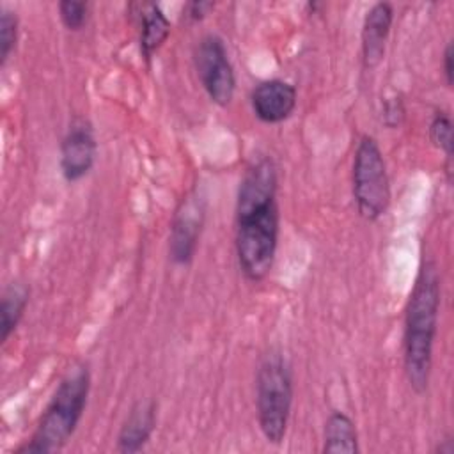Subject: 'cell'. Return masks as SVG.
<instances>
[{
    "label": "cell",
    "instance_id": "16",
    "mask_svg": "<svg viewBox=\"0 0 454 454\" xmlns=\"http://www.w3.org/2000/svg\"><path fill=\"white\" fill-rule=\"evenodd\" d=\"M18 41V18L14 12L4 9L0 16V66H5Z\"/></svg>",
    "mask_w": 454,
    "mask_h": 454
},
{
    "label": "cell",
    "instance_id": "15",
    "mask_svg": "<svg viewBox=\"0 0 454 454\" xmlns=\"http://www.w3.org/2000/svg\"><path fill=\"white\" fill-rule=\"evenodd\" d=\"M429 138L440 151L445 153L447 160L452 158V122L443 112H436L429 124Z\"/></svg>",
    "mask_w": 454,
    "mask_h": 454
},
{
    "label": "cell",
    "instance_id": "13",
    "mask_svg": "<svg viewBox=\"0 0 454 454\" xmlns=\"http://www.w3.org/2000/svg\"><path fill=\"white\" fill-rule=\"evenodd\" d=\"M323 452H358V434L355 422L342 411H332L325 424Z\"/></svg>",
    "mask_w": 454,
    "mask_h": 454
},
{
    "label": "cell",
    "instance_id": "14",
    "mask_svg": "<svg viewBox=\"0 0 454 454\" xmlns=\"http://www.w3.org/2000/svg\"><path fill=\"white\" fill-rule=\"evenodd\" d=\"M30 291L25 284L14 282L5 287L0 303V330H2V342L9 339V335L16 330L18 323L23 317V312L28 303Z\"/></svg>",
    "mask_w": 454,
    "mask_h": 454
},
{
    "label": "cell",
    "instance_id": "19",
    "mask_svg": "<svg viewBox=\"0 0 454 454\" xmlns=\"http://www.w3.org/2000/svg\"><path fill=\"white\" fill-rule=\"evenodd\" d=\"M215 7L213 2H190L186 7H184V12L186 16L192 20V21H199L202 20L206 14H209V11Z\"/></svg>",
    "mask_w": 454,
    "mask_h": 454
},
{
    "label": "cell",
    "instance_id": "20",
    "mask_svg": "<svg viewBox=\"0 0 454 454\" xmlns=\"http://www.w3.org/2000/svg\"><path fill=\"white\" fill-rule=\"evenodd\" d=\"M443 73H445L447 85L450 87L452 85V44L450 43L445 46V51H443Z\"/></svg>",
    "mask_w": 454,
    "mask_h": 454
},
{
    "label": "cell",
    "instance_id": "5",
    "mask_svg": "<svg viewBox=\"0 0 454 454\" xmlns=\"http://www.w3.org/2000/svg\"><path fill=\"white\" fill-rule=\"evenodd\" d=\"M353 199L362 218L374 222L381 218L390 202V184L385 158L378 142L364 135L353 158Z\"/></svg>",
    "mask_w": 454,
    "mask_h": 454
},
{
    "label": "cell",
    "instance_id": "9",
    "mask_svg": "<svg viewBox=\"0 0 454 454\" xmlns=\"http://www.w3.org/2000/svg\"><path fill=\"white\" fill-rule=\"evenodd\" d=\"M255 117L266 124L286 121L296 106V89L284 80L261 82L250 96Z\"/></svg>",
    "mask_w": 454,
    "mask_h": 454
},
{
    "label": "cell",
    "instance_id": "12",
    "mask_svg": "<svg viewBox=\"0 0 454 454\" xmlns=\"http://www.w3.org/2000/svg\"><path fill=\"white\" fill-rule=\"evenodd\" d=\"M140 20V51L145 60L165 43L170 34V21L154 4H145L138 12Z\"/></svg>",
    "mask_w": 454,
    "mask_h": 454
},
{
    "label": "cell",
    "instance_id": "7",
    "mask_svg": "<svg viewBox=\"0 0 454 454\" xmlns=\"http://www.w3.org/2000/svg\"><path fill=\"white\" fill-rule=\"evenodd\" d=\"M96 138L90 122L83 117L73 119L60 144V170L66 181L76 183L85 177L96 160Z\"/></svg>",
    "mask_w": 454,
    "mask_h": 454
},
{
    "label": "cell",
    "instance_id": "4",
    "mask_svg": "<svg viewBox=\"0 0 454 454\" xmlns=\"http://www.w3.org/2000/svg\"><path fill=\"white\" fill-rule=\"evenodd\" d=\"M293 404V376L286 358L270 351L255 376V408L262 436L273 443H282Z\"/></svg>",
    "mask_w": 454,
    "mask_h": 454
},
{
    "label": "cell",
    "instance_id": "8",
    "mask_svg": "<svg viewBox=\"0 0 454 454\" xmlns=\"http://www.w3.org/2000/svg\"><path fill=\"white\" fill-rule=\"evenodd\" d=\"M202 223L204 200L197 193H190L177 207L170 231L168 254L176 264H188L193 259Z\"/></svg>",
    "mask_w": 454,
    "mask_h": 454
},
{
    "label": "cell",
    "instance_id": "3",
    "mask_svg": "<svg viewBox=\"0 0 454 454\" xmlns=\"http://www.w3.org/2000/svg\"><path fill=\"white\" fill-rule=\"evenodd\" d=\"M90 390V374L85 365H76L60 380L32 438L18 454H50L60 450L73 436Z\"/></svg>",
    "mask_w": 454,
    "mask_h": 454
},
{
    "label": "cell",
    "instance_id": "17",
    "mask_svg": "<svg viewBox=\"0 0 454 454\" xmlns=\"http://www.w3.org/2000/svg\"><path fill=\"white\" fill-rule=\"evenodd\" d=\"M59 16L62 25L67 30H80L89 18V4L87 2H74V0H64L59 2Z\"/></svg>",
    "mask_w": 454,
    "mask_h": 454
},
{
    "label": "cell",
    "instance_id": "1",
    "mask_svg": "<svg viewBox=\"0 0 454 454\" xmlns=\"http://www.w3.org/2000/svg\"><path fill=\"white\" fill-rule=\"evenodd\" d=\"M277 243V168L262 158L245 172L236 200V255L248 280L259 282L270 273Z\"/></svg>",
    "mask_w": 454,
    "mask_h": 454
},
{
    "label": "cell",
    "instance_id": "10",
    "mask_svg": "<svg viewBox=\"0 0 454 454\" xmlns=\"http://www.w3.org/2000/svg\"><path fill=\"white\" fill-rule=\"evenodd\" d=\"M392 20L394 11L387 2L374 4L367 11L362 25V59L365 67H376L383 60Z\"/></svg>",
    "mask_w": 454,
    "mask_h": 454
},
{
    "label": "cell",
    "instance_id": "6",
    "mask_svg": "<svg viewBox=\"0 0 454 454\" xmlns=\"http://www.w3.org/2000/svg\"><path fill=\"white\" fill-rule=\"evenodd\" d=\"M195 69L209 99L220 106H227L236 90V74L229 60L223 41L209 34L200 39L195 48Z\"/></svg>",
    "mask_w": 454,
    "mask_h": 454
},
{
    "label": "cell",
    "instance_id": "18",
    "mask_svg": "<svg viewBox=\"0 0 454 454\" xmlns=\"http://www.w3.org/2000/svg\"><path fill=\"white\" fill-rule=\"evenodd\" d=\"M383 114H385V122H387L388 126H397V124L401 122L403 115H404V108H403L401 99H397V98L388 99V101L385 103Z\"/></svg>",
    "mask_w": 454,
    "mask_h": 454
},
{
    "label": "cell",
    "instance_id": "11",
    "mask_svg": "<svg viewBox=\"0 0 454 454\" xmlns=\"http://www.w3.org/2000/svg\"><path fill=\"white\" fill-rule=\"evenodd\" d=\"M156 426V408L153 401H140L137 403L126 422L121 427L117 436V450L119 452H138L145 442L151 438V433Z\"/></svg>",
    "mask_w": 454,
    "mask_h": 454
},
{
    "label": "cell",
    "instance_id": "2",
    "mask_svg": "<svg viewBox=\"0 0 454 454\" xmlns=\"http://www.w3.org/2000/svg\"><path fill=\"white\" fill-rule=\"evenodd\" d=\"M438 310L440 278L434 262L427 259L419 270L404 314V374L417 394H422L429 385Z\"/></svg>",
    "mask_w": 454,
    "mask_h": 454
}]
</instances>
